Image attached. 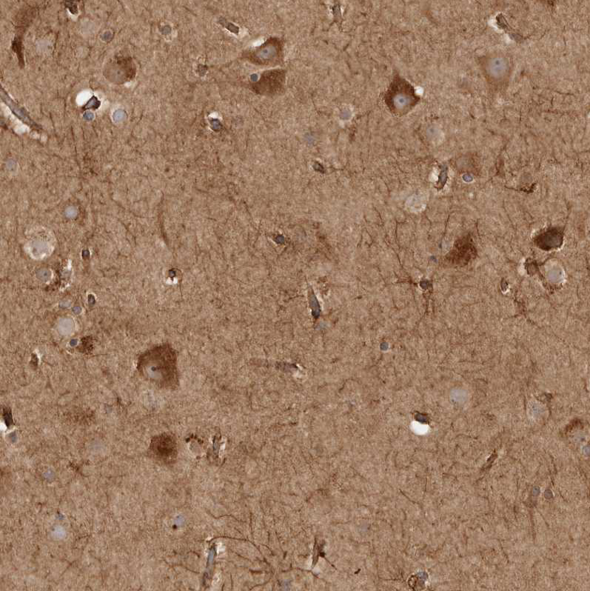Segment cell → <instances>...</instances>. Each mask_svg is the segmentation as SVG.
<instances>
[{
    "label": "cell",
    "mask_w": 590,
    "mask_h": 591,
    "mask_svg": "<svg viewBox=\"0 0 590 591\" xmlns=\"http://www.w3.org/2000/svg\"><path fill=\"white\" fill-rule=\"evenodd\" d=\"M137 369L142 377L159 388L173 389L178 385L176 353L168 345L154 347L143 353Z\"/></svg>",
    "instance_id": "cell-1"
},
{
    "label": "cell",
    "mask_w": 590,
    "mask_h": 591,
    "mask_svg": "<svg viewBox=\"0 0 590 591\" xmlns=\"http://www.w3.org/2000/svg\"><path fill=\"white\" fill-rule=\"evenodd\" d=\"M135 75V65L130 57L118 56L107 64L104 70L106 78L116 84L130 81Z\"/></svg>",
    "instance_id": "cell-2"
},
{
    "label": "cell",
    "mask_w": 590,
    "mask_h": 591,
    "mask_svg": "<svg viewBox=\"0 0 590 591\" xmlns=\"http://www.w3.org/2000/svg\"><path fill=\"white\" fill-rule=\"evenodd\" d=\"M282 46L276 39H271L254 51L249 54L250 61L260 66H272L281 60Z\"/></svg>",
    "instance_id": "cell-3"
},
{
    "label": "cell",
    "mask_w": 590,
    "mask_h": 591,
    "mask_svg": "<svg viewBox=\"0 0 590 591\" xmlns=\"http://www.w3.org/2000/svg\"><path fill=\"white\" fill-rule=\"evenodd\" d=\"M150 451L156 460L171 463L177 454L176 440L167 434L154 437L151 442Z\"/></svg>",
    "instance_id": "cell-4"
},
{
    "label": "cell",
    "mask_w": 590,
    "mask_h": 591,
    "mask_svg": "<svg viewBox=\"0 0 590 591\" xmlns=\"http://www.w3.org/2000/svg\"><path fill=\"white\" fill-rule=\"evenodd\" d=\"M285 82V73L279 70L264 72L253 90L262 95H274L283 87Z\"/></svg>",
    "instance_id": "cell-5"
},
{
    "label": "cell",
    "mask_w": 590,
    "mask_h": 591,
    "mask_svg": "<svg viewBox=\"0 0 590 591\" xmlns=\"http://www.w3.org/2000/svg\"><path fill=\"white\" fill-rule=\"evenodd\" d=\"M406 82L394 83L389 93V107L393 108L394 113L402 114L408 111V104L411 99V90Z\"/></svg>",
    "instance_id": "cell-6"
}]
</instances>
